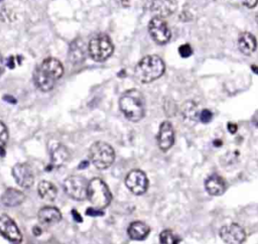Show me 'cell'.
<instances>
[{"label":"cell","mask_w":258,"mask_h":244,"mask_svg":"<svg viewBox=\"0 0 258 244\" xmlns=\"http://www.w3.org/2000/svg\"><path fill=\"white\" fill-rule=\"evenodd\" d=\"M0 1H2V0H0Z\"/></svg>","instance_id":"cell-39"},{"label":"cell","mask_w":258,"mask_h":244,"mask_svg":"<svg viewBox=\"0 0 258 244\" xmlns=\"http://www.w3.org/2000/svg\"><path fill=\"white\" fill-rule=\"evenodd\" d=\"M213 118V114H212V112L208 110V109H204L201 111L200 113V120L201 122L203 123H209V122H211Z\"/></svg>","instance_id":"cell-26"},{"label":"cell","mask_w":258,"mask_h":244,"mask_svg":"<svg viewBox=\"0 0 258 244\" xmlns=\"http://www.w3.org/2000/svg\"><path fill=\"white\" fill-rule=\"evenodd\" d=\"M87 198L94 207L103 209L111 203L112 195L106 183L101 178L95 177L88 184Z\"/></svg>","instance_id":"cell-5"},{"label":"cell","mask_w":258,"mask_h":244,"mask_svg":"<svg viewBox=\"0 0 258 244\" xmlns=\"http://www.w3.org/2000/svg\"><path fill=\"white\" fill-rule=\"evenodd\" d=\"M119 107L128 120L138 122L145 114V100L143 94L135 89L124 92L120 97Z\"/></svg>","instance_id":"cell-2"},{"label":"cell","mask_w":258,"mask_h":244,"mask_svg":"<svg viewBox=\"0 0 258 244\" xmlns=\"http://www.w3.org/2000/svg\"><path fill=\"white\" fill-rule=\"evenodd\" d=\"M86 214L88 216H91V217H99V216H103L104 215V212L103 211H101L99 208H88Z\"/></svg>","instance_id":"cell-27"},{"label":"cell","mask_w":258,"mask_h":244,"mask_svg":"<svg viewBox=\"0 0 258 244\" xmlns=\"http://www.w3.org/2000/svg\"><path fill=\"white\" fill-rule=\"evenodd\" d=\"M255 20H256V22L258 23V13L256 14V18H255Z\"/></svg>","instance_id":"cell-38"},{"label":"cell","mask_w":258,"mask_h":244,"mask_svg":"<svg viewBox=\"0 0 258 244\" xmlns=\"http://www.w3.org/2000/svg\"><path fill=\"white\" fill-rule=\"evenodd\" d=\"M252 122L254 123V125H255L256 127H258V111H256V112H255V114L253 115V117H252Z\"/></svg>","instance_id":"cell-34"},{"label":"cell","mask_w":258,"mask_h":244,"mask_svg":"<svg viewBox=\"0 0 258 244\" xmlns=\"http://www.w3.org/2000/svg\"><path fill=\"white\" fill-rule=\"evenodd\" d=\"M72 215H73V217H74V220L75 221H77V222H83V218L82 217H81V215L79 214V212H77V211L76 210H73L72 211Z\"/></svg>","instance_id":"cell-31"},{"label":"cell","mask_w":258,"mask_h":244,"mask_svg":"<svg viewBox=\"0 0 258 244\" xmlns=\"http://www.w3.org/2000/svg\"><path fill=\"white\" fill-rule=\"evenodd\" d=\"M150 232V226L140 221L131 223L130 225H129L128 230H127L129 237L133 240H138V241L144 240L149 236Z\"/></svg>","instance_id":"cell-19"},{"label":"cell","mask_w":258,"mask_h":244,"mask_svg":"<svg viewBox=\"0 0 258 244\" xmlns=\"http://www.w3.org/2000/svg\"><path fill=\"white\" fill-rule=\"evenodd\" d=\"M166 66L158 56L150 55L141 59L134 70L135 78L141 83H150L164 75Z\"/></svg>","instance_id":"cell-3"},{"label":"cell","mask_w":258,"mask_h":244,"mask_svg":"<svg viewBox=\"0 0 258 244\" xmlns=\"http://www.w3.org/2000/svg\"><path fill=\"white\" fill-rule=\"evenodd\" d=\"M205 188L212 196H221L226 191V182L221 176L212 175L206 180Z\"/></svg>","instance_id":"cell-16"},{"label":"cell","mask_w":258,"mask_h":244,"mask_svg":"<svg viewBox=\"0 0 258 244\" xmlns=\"http://www.w3.org/2000/svg\"><path fill=\"white\" fill-rule=\"evenodd\" d=\"M38 192L42 199L44 201H54L58 195V190L56 186L47 181H42L38 186Z\"/></svg>","instance_id":"cell-22"},{"label":"cell","mask_w":258,"mask_h":244,"mask_svg":"<svg viewBox=\"0 0 258 244\" xmlns=\"http://www.w3.org/2000/svg\"><path fill=\"white\" fill-rule=\"evenodd\" d=\"M175 0H150L149 8L159 18H167L172 15L176 9Z\"/></svg>","instance_id":"cell-14"},{"label":"cell","mask_w":258,"mask_h":244,"mask_svg":"<svg viewBox=\"0 0 258 244\" xmlns=\"http://www.w3.org/2000/svg\"><path fill=\"white\" fill-rule=\"evenodd\" d=\"M6 65H7L9 69H14V67H15V58L12 57V56L9 57V58L7 59Z\"/></svg>","instance_id":"cell-30"},{"label":"cell","mask_w":258,"mask_h":244,"mask_svg":"<svg viewBox=\"0 0 258 244\" xmlns=\"http://www.w3.org/2000/svg\"><path fill=\"white\" fill-rule=\"evenodd\" d=\"M24 199L25 196L21 191L15 189H8L3 194L1 201L7 207H16L21 205L24 201Z\"/></svg>","instance_id":"cell-21"},{"label":"cell","mask_w":258,"mask_h":244,"mask_svg":"<svg viewBox=\"0 0 258 244\" xmlns=\"http://www.w3.org/2000/svg\"><path fill=\"white\" fill-rule=\"evenodd\" d=\"M179 54L182 58H189L193 55V48L190 44H182L179 47Z\"/></svg>","instance_id":"cell-25"},{"label":"cell","mask_w":258,"mask_h":244,"mask_svg":"<svg viewBox=\"0 0 258 244\" xmlns=\"http://www.w3.org/2000/svg\"><path fill=\"white\" fill-rule=\"evenodd\" d=\"M125 185L129 191L139 196V195H143L149 189L148 177L142 171H131L125 178Z\"/></svg>","instance_id":"cell-9"},{"label":"cell","mask_w":258,"mask_h":244,"mask_svg":"<svg viewBox=\"0 0 258 244\" xmlns=\"http://www.w3.org/2000/svg\"><path fill=\"white\" fill-rule=\"evenodd\" d=\"M3 100H5V101H7V102H9V103H16V100L13 98V97L12 96H10V95H5L4 97H3Z\"/></svg>","instance_id":"cell-33"},{"label":"cell","mask_w":258,"mask_h":244,"mask_svg":"<svg viewBox=\"0 0 258 244\" xmlns=\"http://www.w3.org/2000/svg\"><path fill=\"white\" fill-rule=\"evenodd\" d=\"M258 3V0H244L243 4L247 8H254Z\"/></svg>","instance_id":"cell-28"},{"label":"cell","mask_w":258,"mask_h":244,"mask_svg":"<svg viewBox=\"0 0 258 244\" xmlns=\"http://www.w3.org/2000/svg\"><path fill=\"white\" fill-rule=\"evenodd\" d=\"M89 156L94 167L98 170H106L114 161L115 153L110 144L103 141H97L90 148Z\"/></svg>","instance_id":"cell-4"},{"label":"cell","mask_w":258,"mask_h":244,"mask_svg":"<svg viewBox=\"0 0 258 244\" xmlns=\"http://www.w3.org/2000/svg\"><path fill=\"white\" fill-rule=\"evenodd\" d=\"M237 129H238L237 124L232 123V122H229V123H228V130H229V133H230L231 134L236 133H237Z\"/></svg>","instance_id":"cell-29"},{"label":"cell","mask_w":258,"mask_h":244,"mask_svg":"<svg viewBox=\"0 0 258 244\" xmlns=\"http://www.w3.org/2000/svg\"><path fill=\"white\" fill-rule=\"evenodd\" d=\"M70 157L68 149L63 144H57L51 154V164L55 168H60L66 164Z\"/></svg>","instance_id":"cell-20"},{"label":"cell","mask_w":258,"mask_h":244,"mask_svg":"<svg viewBox=\"0 0 258 244\" xmlns=\"http://www.w3.org/2000/svg\"><path fill=\"white\" fill-rule=\"evenodd\" d=\"M5 155V150L3 148V145H0V156Z\"/></svg>","instance_id":"cell-36"},{"label":"cell","mask_w":258,"mask_h":244,"mask_svg":"<svg viewBox=\"0 0 258 244\" xmlns=\"http://www.w3.org/2000/svg\"><path fill=\"white\" fill-rule=\"evenodd\" d=\"M4 66H5L4 60H3L2 56L0 55V76H1L3 74V72H4Z\"/></svg>","instance_id":"cell-32"},{"label":"cell","mask_w":258,"mask_h":244,"mask_svg":"<svg viewBox=\"0 0 258 244\" xmlns=\"http://www.w3.org/2000/svg\"><path fill=\"white\" fill-rule=\"evenodd\" d=\"M63 74L64 67L62 63L55 58H47L35 71V85L43 92L51 91Z\"/></svg>","instance_id":"cell-1"},{"label":"cell","mask_w":258,"mask_h":244,"mask_svg":"<svg viewBox=\"0 0 258 244\" xmlns=\"http://www.w3.org/2000/svg\"><path fill=\"white\" fill-rule=\"evenodd\" d=\"M220 236L225 243L228 244H240L246 239L244 229L236 223L223 226L220 230Z\"/></svg>","instance_id":"cell-10"},{"label":"cell","mask_w":258,"mask_h":244,"mask_svg":"<svg viewBox=\"0 0 258 244\" xmlns=\"http://www.w3.org/2000/svg\"><path fill=\"white\" fill-rule=\"evenodd\" d=\"M88 166H89V162H88V161H82V162H81V164H80V166H79V169H80V170H83V169L87 168Z\"/></svg>","instance_id":"cell-35"},{"label":"cell","mask_w":258,"mask_h":244,"mask_svg":"<svg viewBox=\"0 0 258 244\" xmlns=\"http://www.w3.org/2000/svg\"><path fill=\"white\" fill-rule=\"evenodd\" d=\"M251 70H252L255 74L258 75V66H256V65H252V66H251Z\"/></svg>","instance_id":"cell-37"},{"label":"cell","mask_w":258,"mask_h":244,"mask_svg":"<svg viewBox=\"0 0 258 244\" xmlns=\"http://www.w3.org/2000/svg\"><path fill=\"white\" fill-rule=\"evenodd\" d=\"M88 184L86 178L81 176H71L64 182V190L69 197L77 201H83L87 198Z\"/></svg>","instance_id":"cell-7"},{"label":"cell","mask_w":258,"mask_h":244,"mask_svg":"<svg viewBox=\"0 0 258 244\" xmlns=\"http://www.w3.org/2000/svg\"><path fill=\"white\" fill-rule=\"evenodd\" d=\"M114 51L111 39L104 34L95 36L88 44V53L96 62H104L111 57Z\"/></svg>","instance_id":"cell-6"},{"label":"cell","mask_w":258,"mask_h":244,"mask_svg":"<svg viewBox=\"0 0 258 244\" xmlns=\"http://www.w3.org/2000/svg\"><path fill=\"white\" fill-rule=\"evenodd\" d=\"M38 217L42 224L46 226H52L59 223L62 220V213L56 207L46 206L39 211Z\"/></svg>","instance_id":"cell-15"},{"label":"cell","mask_w":258,"mask_h":244,"mask_svg":"<svg viewBox=\"0 0 258 244\" xmlns=\"http://www.w3.org/2000/svg\"><path fill=\"white\" fill-rule=\"evenodd\" d=\"M12 176L15 182L22 188L27 189L34 185V173L27 164H16L12 168Z\"/></svg>","instance_id":"cell-12"},{"label":"cell","mask_w":258,"mask_h":244,"mask_svg":"<svg viewBox=\"0 0 258 244\" xmlns=\"http://www.w3.org/2000/svg\"><path fill=\"white\" fill-rule=\"evenodd\" d=\"M88 48L82 40H76L71 44L69 50V58L73 64H81L86 60Z\"/></svg>","instance_id":"cell-17"},{"label":"cell","mask_w":258,"mask_h":244,"mask_svg":"<svg viewBox=\"0 0 258 244\" xmlns=\"http://www.w3.org/2000/svg\"><path fill=\"white\" fill-rule=\"evenodd\" d=\"M0 233L13 243H20L22 240L18 225L7 215L0 216Z\"/></svg>","instance_id":"cell-11"},{"label":"cell","mask_w":258,"mask_h":244,"mask_svg":"<svg viewBox=\"0 0 258 244\" xmlns=\"http://www.w3.org/2000/svg\"><path fill=\"white\" fill-rule=\"evenodd\" d=\"M174 143V130L171 122L165 121L160 124L157 134L158 148L163 151H169Z\"/></svg>","instance_id":"cell-13"},{"label":"cell","mask_w":258,"mask_h":244,"mask_svg":"<svg viewBox=\"0 0 258 244\" xmlns=\"http://www.w3.org/2000/svg\"><path fill=\"white\" fill-rule=\"evenodd\" d=\"M149 31L151 39L158 44H166L172 38L168 23L163 18L155 16L149 24Z\"/></svg>","instance_id":"cell-8"},{"label":"cell","mask_w":258,"mask_h":244,"mask_svg":"<svg viewBox=\"0 0 258 244\" xmlns=\"http://www.w3.org/2000/svg\"><path fill=\"white\" fill-rule=\"evenodd\" d=\"M159 241L163 244H176L181 242V238L171 230H165L160 233Z\"/></svg>","instance_id":"cell-23"},{"label":"cell","mask_w":258,"mask_h":244,"mask_svg":"<svg viewBox=\"0 0 258 244\" xmlns=\"http://www.w3.org/2000/svg\"><path fill=\"white\" fill-rule=\"evenodd\" d=\"M8 139V132L5 124L0 121V145H4Z\"/></svg>","instance_id":"cell-24"},{"label":"cell","mask_w":258,"mask_h":244,"mask_svg":"<svg viewBox=\"0 0 258 244\" xmlns=\"http://www.w3.org/2000/svg\"><path fill=\"white\" fill-rule=\"evenodd\" d=\"M238 46L242 54L250 56L256 51V39L250 32H242L238 40Z\"/></svg>","instance_id":"cell-18"}]
</instances>
